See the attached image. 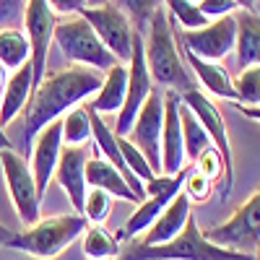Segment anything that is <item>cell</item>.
I'll return each instance as SVG.
<instances>
[{
    "instance_id": "obj_30",
    "label": "cell",
    "mask_w": 260,
    "mask_h": 260,
    "mask_svg": "<svg viewBox=\"0 0 260 260\" xmlns=\"http://www.w3.org/2000/svg\"><path fill=\"white\" fill-rule=\"evenodd\" d=\"M115 138H117V146H120V154H122L125 167H127L130 172H133V175H136L143 185L154 180V177H156V172L151 169V164L146 161V156L141 154V151H138L133 143H130L125 136H115Z\"/></svg>"
},
{
    "instance_id": "obj_8",
    "label": "cell",
    "mask_w": 260,
    "mask_h": 260,
    "mask_svg": "<svg viewBox=\"0 0 260 260\" xmlns=\"http://www.w3.org/2000/svg\"><path fill=\"white\" fill-rule=\"evenodd\" d=\"M177 96H180V102L187 107V110L201 120V125L206 127V133H208L213 148L221 154V159H224V187H221V195L229 198L232 187H234V154H232V141H229V130L224 125L221 110L216 107L213 99H208L198 89H190V91L177 94Z\"/></svg>"
},
{
    "instance_id": "obj_19",
    "label": "cell",
    "mask_w": 260,
    "mask_h": 260,
    "mask_svg": "<svg viewBox=\"0 0 260 260\" xmlns=\"http://www.w3.org/2000/svg\"><path fill=\"white\" fill-rule=\"evenodd\" d=\"M177 47H180V52L187 57V68L192 71L195 81H201V86H203L208 94L219 96V99H229V102L237 99L232 76H229V71L224 68L221 62H211V60H203V57H198V55H192V52H187V50L180 45V42H177Z\"/></svg>"
},
{
    "instance_id": "obj_4",
    "label": "cell",
    "mask_w": 260,
    "mask_h": 260,
    "mask_svg": "<svg viewBox=\"0 0 260 260\" xmlns=\"http://www.w3.org/2000/svg\"><path fill=\"white\" fill-rule=\"evenodd\" d=\"M89 221L81 213H62V216H47L39 219L34 226H26L24 232H16L8 242L11 250L26 252L39 260H52L60 252L68 250L78 237L86 232Z\"/></svg>"
},
{
    "instance_id": "obj_14",
    "label": "cell",
    "mask_w": 260,
    "mask_h": 260,
    "mask_svg": "<svg viewBox=\"0 0 260 260\" xmlns=\"http://www.w3.org/2000/svg\"><path fill=\"white\" fill-rule=\"evenodd\" d=\"M89 156H91V143H83V146H65L62 143L60 161L55 169V182L68 195L76 213L83 211L86 190H89V185H86V161H89Z\"/></svg>"
},
{
    "instance_id": "obj_22",
    "label": "cell",
    "mask_w": 260,
    "mask_h": 260,
    "mask_svg": "<svg viewBox=\"0 0 260 260\" xmlns=\"http://www.w3.org/2000/svg\"><path fill=\"white\" fill-rule=\"evenodd\" d=\"M237 18V42L234 50L240 65H260V16L255 11H242Z\"/></svg>"
},
{
    "instance_id": "obj_12",
    "label": "cell",
    "mask_w": 260,
    "mask_h": 260,
    "mask_svg": "<svg viewBox=\"0 0 260 260\" xmlns=\"http://www.w3.org/2000/svg\"><path fill=\"white\" fill-rule=\"evenodd\" d=\"M81 16L89 21V26L94 29V34L99 37L102 45L112 52V57L117 62L127 65L130 52H133V37H136V29L127 21V16L120 13L112 3L86 8Z\"/></svg>"
},
{
    "instance_id": "obj_13",
    "label": "cell",
    "mask_w": 260,
    "mask_h": 260,
    "mask_svg": "<svg viewBox=\"0 0 260 260\" xmlns=\"http://www.w3.org/2000/svg\"><path fill=\"white\" fill-rule=\"evenodd\" d=\"M177 42L192 55H198L203 60L219 62L221 57H226L234 50L237 42V18L234 16H224L208 21L203 29L195 31H182V37H177Z\"/></svg>"
},
{
    "instance_id": "obj_28",
    "label": "cell",
    "mask_w": 260,
    "mask_h": 260,
    "mask_svg": "<svg viewBox=\"0 0 260 260\" xmlns=\"http://www.w3.org/2000/svg\"><path fill=\"white\" fill-rule=\"evenodd\" d=\"M237 104H260V65H247L240 76L232 78Z\"/></svg>"
},
{
    "instance_id": "obj_11",
    "label": "cell",
    "mask_w": 260,
    "mask_h": 260,
    "mask_svg": "<svg viewBox=\"0 0 260 260\" xmlns=\"http://www.w3.org/2000/svg\"><path fill=\"white\" fill-rule=\"evenodd\" d=\"M161 125H164V91L154 89L143 102L141 112L136 122L130 125V133L125 138L146 156V161L156 175H161Z\"/></svg>"
},
{
    "instance_id": "obj_25",
    "label": "cell",
    "mask_w": 260,
    "mask_h": 260,
    "mask_svg": "<svg viewBox=\"0 0 260 260\" xmlns=\"http://www.w3.org/2000/svg\"><path fill=\"white\" fill-rule=\"evenodd\" d=\"M180 99V96H177ZM180 122H182V143H185V159L192 164L195 159H198L203 151L208 148V146H213L211 143V138H208V133H206V127L201 125V120L195 117L187 107L180 102Z\"/></svg>"
},
{
    "instance_id": "obj_40",
    "label": "cell",
    "mask_w": 260,
    "mask_h": 260,
    "mask_svg": "<svg viewBox=\"0 0 260 260\" xmlns=\"http://www.w3.org/2000/svg\"><path fill=\"white\" fill-rule=\"evenodd\" d=\"M3 148H16L11 141H8V136H6V130L3 127H0V151H3Z\"/></svg>"
},
{
    "instance_id": "obj_17",
    "label": "cell",
    "mask_w": 260,
    "mask_h": 260,
    "mask_svg": "<svg viewBox=\"0 0 260 260\" xmlns=\"http://www.w3.org/2000/svg\"><path fill=\"white\" fill-rule=\"evenodd\" d=\"M31 91H34V68H31V60H29L6 78L3 94H0V127L3 130L18 115H24L26 104L31 99Z\"/></svg>"
},
{
    "instance_id": "obj_2",
    "label": "cell",
    "mask_w": 260,
    "mask_h": 260,
    "mask_svg": "<svg viewBox=\"0 0 260 260\" xmlns=\"http://www.w3.org/2000/svg\"><path fill=\"white\" fill-rule=\"evenodd\" d=\"M141 37H143V55H146L151 81L161 91L185 94V91L195 89V76L187 68V62L182 60V52L177 47V37H175V26H172L167 8H159L154 13V18L148 21V26Z\"/></svg>"
},
{
    "instance_id": "obj_39",
    "label": "cell",
    "mask_w": 260,
    "mask_h": 260,
    "mask_svg": "<svg viewBox=\"0 0 260 260\" xmlns=\"http://www.w3.org/2000/svg\"><path fill=\"white\" fill-rule=\"evenodd\" d=\"M240 11H255L257 13V0H234Z\"/></svg>"
},
{
    "instance_id": "obj_20",
    "label": "cell",
    "mask_w": 260,
    "mask_h": 260,
    "mask_svg": "<svg viewBox=\"0 0 260 260\" xmlns=\"http://www.w3.org/2000/svg\"><path fill=\"white\" fill-rule=\"evenodd\" d=\"M86 185L89 187H96V190H104L107 195H112V198H120V201H127V203H141L138 195L130 190V185L125 182V177L120 172L102 156H89L86 161Z\"/></svg>"
},
{
    "instance_id": "obj_18",
    "label": "cell",
    "mask_w": 260,
    "mask_h": 260,
    "mask_svg": "<svg viewBox=\"0 0 260 260\" xmlns=\"http://www.w3.org/2000/svg\"><path fill=\"white\" fill-rule=\"evenodd\" d=\"M190 208H192V203L185 198V192L180 190L177 195H175V201H172L164 211H161V216L148 226V232H143L141 237H138V242L141 245H164V242H169V240H175V237L185 229V224H187V219H190Z\"/></svg>"
},
{
    "instance_id": "obj_33",
    "label": "cell",
    "mask_w": 260,
    "mask_h": 260,
    "mask_svg": "<svg viewBox=\"0 0 260 260\" xmlns=\"http://www.w3.org/2000/svg\"><path fill=\"white\" fill-rule=\"evenodd\" d=\"M192 169L201 172V175L208 177L211 182H216V180L224 175V159H221V154H219V151H216L213 146H208L203 154L192 161Z\"/></svg>"
},
{
    "instance_id": "obj_34",
    "label": "cell",
    "mask_w": 260,
    "mask_h": 260,
    "mask_svg": "<svg viewBox=\"0 0 260 260\" xmlns=\"http://www.w3.org/2000/svg\"><path fill=\"white\" fill-rule=\"evenodd\" d=\"M198 8H201V13H203L208 21H216V18L232 16V13L237 11V3H234V0H201Z\"/></svg>"
},
{
    "instance_id": "obj_42",
    "label": "cell",
    "mask_w": 260,
    "mask_h": 260,
    "mask_svg": "<svg viewBox=\"0 0 260 260\" xmlns=\"http://www.w3.org/2000/svg\"><path fill=\"white\" fill-rule=\"evenodd\" d=\"M255 260H260V245L255 247Z\"/></svg>"
},
{
    "instance_id": "obj_10",
    "label": "cell",
    "mask_w": 260,
    "mask_h": 260,
    "mask_svg": "<svg viewBox=\"0 0 260 260\" xmlns=\"http://www.w3.org/2000/svg\"><path fill=\"white\" fill-rule=\"evenodd\" d=\"M154 91V81H151L148 73V65H146V55H143V37L136 31L133 37V52H130L127 60V89H125V102L117 112L115 120V136H127L130 133V125L136 122L138 112L143 102L148 99V94Z\"/></svg>"
},
{
    "instance_id": "obj_32",
    "label": "cell",
    "mask_w": 260,
    "mask_h": 260,
    "mask_svg": "<svg viewBox=\"0 0 260 260\" xmlns=\"http://www.w3.org/2000/svg\"><path fill=\"white\" fill-rule=\"evenodd\" d=\"M182 192H185V198L190 203H206L211 198V192H213V182L208 177H203L201 172H195L192 164H190L187 175H185V182H182Z\"/></svg>"
},
{
    "instance_id": "obj_9",
    "label": "cell",
    "mask_w": 260,
    "mask_h": 260,
    "mask_svg": "<svg viewBox=\"0 0 260 260\" xmlns=\"http://www.w3.org/2000/svg\"><path fill=\"white\" fill-rule=\"evenodd\" d=\"M187 169L190 167H185L182 172H177V175H172V177L169 175H156L151 182H146V201L136 206L133 216H130L127 224H125V232L120 234V242L138 240L143 232H148V226L159 219L161 211L175 201V195L182 190Z\"/></svg>"
},
{
    "instance_id": "obj_21",
    "label": "cell",
    "mask_w": 260,
    "mask_h": 260,
    "mask_svg": "<svg viewBox=\"0 0 260 260\" xmlns=\"http://www.w3.org/2000/svg\"><path fill=\"white\" fill-rule=\"evenodd\" d=\"M125 89H127V65L115 62L110 71H104L99 91L91 96L89 110L96 115H112L120 112V107L125 102Z\"/></svg>"
},
{
    "instance_id": "obj_1",
    "label": "cell",
    "mask_w": 260,
    "mask_h": 260,
    "mask_svg": "<svg viewBox=\"0 0 260 260\" xmlns=\"http://www.w3.org/2000/svg\"><path fill=\"white\" fill-rule=\"evenodd\" d=\"M102 73L83 68V65H68L52 73H45L24 110V156L29 159V151L34 146V138L42 127L60 120L65 112H71L73 107L91 99L99 86H102Z\"/></svg>"
},
{
    "instance_id": "obj_31",
    "label": "cell",
    "mask_w": 260,
    "mask_h": 260,
    "mask_svg": "<svg viewBox=\"0 0 260 260\" xmlns=\"http://www.w3.org/2000/svg\"><path fill=\"white\" fill-rule=\"evenodd\" d=\"M112 213V195H107L104 190L89 187L86 190V201H83V211L81 216L89 224H104Z\"/></svg>"
},
{
    "instance_id": "obj_5",
    "label": "cell",
    "mask_w": 260,
    "mask_h": 260,
    "mask_svg": "<svg viewBox=\"0 0 260 260\" xmlns=\"http://www.w3.org/2000/svg\"><path fill=\"white\" fill-rule=\"evenodd\" d=\"M52 42H57L60 52L71 60V65H83V68L102 73V71H110L117 62L112 52L99 42V37L94 34V29L83 16H71L65 21H57Z\"/></svg>"
},
{
    "instance_id": "obj_35",
    "label": "cell",
    "mask_w": 260,
    "mask_h": 260,
    "mask_svg": "<svg viewBox=\"0 0 260 260\" xmlns=\"http://www.w3.org/2000/svg\"><path fill=\"white\" fill-rule=\"evenodd\" d=\"M26 0H0V29L16 26V18L24 16Z\"/></svg>"
},
{
    "instance_id": "obj_16",
    "label": "cell",
    "mask_w": 260,
    "mask_h": 260,
    "mask_svg": "<svg viewBox=\"0 0 260 260\" xmlns=\"http://www.w3.org/2000/svg\"><path fill=\"white\" fill-rule=\"evenodd\" d=\"M190 161L185 159L180 99L175 91H164V125H161V175H177Z\"/></svg>"
},
{
    "instance_id": "obj_36",
    "label": "cell",
    "mask_w": 260,
    "mask_h": 260,
    "mask_svg": "<svg viewBox=\"0 0 260 260\" xmlns=\"http://www.w3.org/2000/svg\"><path fill=\"white\" fill-rule=\"evenodd\" d=\"M47 6L55 16H81L86 11V0H47Z\"/></svg>"
},
{
    "instance_id": "obj_37",
    "label": "cell",
    "mask_w": 260,
    "mask_h": 260,
    "mask_svg": "<svg viewBox=\"0 0 260 260\" xmlns=\"http://www.w3.org/2000/svg\"><path fill=\"white\" fill-rule=\"evenodd\" d=\"M234 110L250 120H255V122H260V104H237L234 102Z\"/></svg>"
},
{
    "instance_id": "obj_23",
    "label": "cell",
    "mask_w": 260,
    "mask_h": 260,
    "mask_svg": "<svg viewBox=\"0 0 260 260\" xmlns=\"http://www.w3.org/2000/svg\"><path fill=\"white\" fill-rule=\"evenodd\" d=\"M29 60H31V47H29L24 29H18V26L0 29V65L13 73Z\"/></svg>"
},
{
    "instance_id": "obj_3",
    "label": "cell",
    "mask_w": 260,
    "mask_h": 260,
    "mask_svg": "<svg viewBox=\"0 0 260 260\" xmlns=\"http://www.w3.org/2000/svg\"><path fill=\"white\" fill-rule=\"evenodd\" d=\"M117 260H255V252L213 245L198 229L195 216H190L185 229L164 245H141L138 240L120 242Z\"/></svg>"
},
{
    "instance_id": "obj_15",
    "label": "cell",
    "mask_w": 260,
    "mask_h": 260,
    "mask_svg": "<svg viewBox=\"0 0 260 260\" xmlns=\"http://www.w3.org/2000/svg\"><path fill=\"white\" fill-rule=\"evenodd\" d=\"M34 141L37 143L29 151V167H31V175H34V182H37L39 195H45L47 185L55 177L57 161H60V151H62V122L55 120L47 127H42Z\"/></svg>"
},
{
    "instance_id": "obj_44",
    "label": "cell",
    "mask_w": 260,
    "mask_h": 260,
    "mask_svg": "<svg viewBox=\"0 0 260 260\" xmlns=\"http://www.w3.org/2000/svg\"><path fill=\"white\" fill-rule=\"evenodd\" d=\"M190 3H201V0H190Z\"/></svg>"
},
{
    "instance_id": "obj_38",
    "label": "cell",
    "mask_w": 260,
    "mask_h": 260,
    "mask_svg": "<svg viewBox=\"0 0 260 260\" xmlns=\"http://www.w3.org/2000/svg\"><path fill=\"white\" fill-rule=\"evenodd\" d=\"M13 229H8L6 224H0V247H8V242L13 240Z\"/></svg>"
},
{
    "instance_id": "obj_29",
    "label": "cell",
    "mask_w": 260,
    "mask_h": 260,
    "mask_svg": "<svg viewBox=\"0 0 260 260\" xmlns=\"http://www.w3.org/2000/svg\"><path fill=\"white\" fill-rule=\"evenodd\" d=\"M164 6H167V13L175 16V21L185 31L203 29L208 24V18L201 13L198 3H190V0H164Z\"/></svg>"
},
{
    "instance_id": "obj_41",
    "label": "cell",
    "mask_w": 260,
    "mask_h": 260,
    "mask_svg": "<svg viewBox=\"0 0 260 260\" xmlns=\"http://www.w3.org/2000/svg\"><path fill=\"white\" fill-rule=\"evenodd\" d=\"M6 68H3V65H0V94H3V86H6Z\"/></svg>"
},
{
    "instance_id": "obj_43",
    "label": "cell",
    "mask_w": 260,
    "mask_h": 260,
    "mask_svg": "<svg viewBox=\"0 0 260 260\" xmlns=\"http://www.w3.org/2000/svg\"><path fill=\"white\" fill-rule=\"evenodd\" d=\"M257 16H260V0H257Z\"/></svg>"
},
{
    "instance_id": "obj_24",
    "label": "cell",
    "mask_w": 260,
    "mask_h": 260,
    "mask_svg": "<svg viewBox=\"0 0 260 260\" xmlns=\"http://www.w3.org/2000/svg\"><path fill=\"white\" fill-rule=\"evenodd\" d=\"M81 247L89 260H117L120 255V240L112 237L102 224H89L81 234Z\"/></svg>"
},
{
    "instance_id": "obj_27",
    "label": "cell",
    "mask_w": 260,
    "mask_h": 260,
    "mask_svg": "<svg viewBox=\"0 0 260 260\" xmlns=\"http://www.w3.org/2000/svg\"><path fill=\"white\" fill-rule=\"evenodd\" d=\"M110 3L120 13L127 16V21L133 24V29L138 34H143L146 26H148V21L154 18V13L159 8H164V0H110Z\"/></svg>"
},
{
    "instance_id": "obj_6",
    "label": "cell",
    "mask_w": 260,
    "mask_h": 260,
    "mask_svg": "<svg viewBox=\"0 0 260 260\" xmlns=\"http://www.w3.org/2000/svg\"><path fill=\"white\" fill-rule=\"evenodd\" d=\"M0 167H3V177H6V187L13 201V208L18 213V219L24 226H34L42 219V195L37 190L34 175L29 159L16 148H3L0 151Z\"/></svg>"
},
{
    "instance_id": "obj_7",
    "label": "cell",
    "mask_w": 260,
    "mask_h": 260,
    "mask_svg": "<svg viewBox=\"0 0 260 260\" xmlns=\"http://www.w3.org/2000/svg\"><path fill=\"white\" fill-rule=\"evenodd\" d=\"M206 240L240 252H255L260 245V187L237 208L224 224H216L203 232Z\"/></svg>"
},
{
    "instance_id": "obj_26",
    "label": "cell",
    "mask_w": 260,
    "mask_h": 260,
    "mask_svg": "<svg viewBox=\"0 0 260 260\" xmlns=\"http://www.w3.org/2000/svg\"><path fill=\"white\" fill-rule=\"evenodd\" d=\"M62 122V143L65 146H83L91 143V117H89V107H73L71 112H65L60 117Z\"/></svg>"
}]
</instances>
